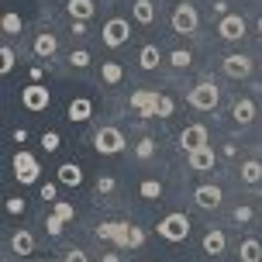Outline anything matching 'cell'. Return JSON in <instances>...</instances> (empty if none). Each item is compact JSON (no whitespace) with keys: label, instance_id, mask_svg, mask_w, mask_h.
<instances>
[{"label":"cell","instance_id":"6da1fadb","mask_svg":"<svg viewBox=\"0 0 262 262\" xmlns=\"http://www.w3.org/2000/svg\"><path fill=\"white\" fill-rule=\"evenodd\" d=\"M97 238L100 242H114L118 249H138L145 242V231L142 228H135V224H124V221H104L97 224Z\"/></svg>","mask_w":262,"mask_h":262},{"label":"cell","instance_id":"7a4b0ae2","mask_svg":"<svg viewBox=\"0 0 262 262\" xmlns=\"http://www.w3.org/2000/svg\"><path fill=\"white\" fill-rule=\"evenodd\" d=\"M159 238H166V242H186V235H190V217L186 214H180V210H172V214H166L162 221H159Z\"/></svg>","mask_w":262,"mask_h":262},{"label":"cell","instance_id":"3957f363","mask_svg":"<svg viewBox=\"0 0 262 262\" xmlns=\"http://www.w3.org/2000/svg\"><path fill=\"white\" fill-rule=\"evenodd\" d=\"M196 28H200V14H196V7L190 4V0L176 4V7H172V31H176V35H193Z\"/></svg>","mask_w":262,"mask_h":262},{"label":"cell","instance_id":"277c9868","mask_svg":"<svg viewBox=\"0 0 262 262\" xmlns=\"http://www.w3.org/2000/svg\"><path fill=\"white\" fill-rule=\"evenodd\" d=\"M186 104L193 107V111H214V107L221 104V90L214 83H196L193 90L186 93Z\"/></svg>","mask_w":262,"mask_h":262},{"label":"cell","instance_id":"5b68a950","mask_svg":"<svg viewBox=\"0 0 262 262\" xmlns=\"http://www.w3.org/2000/svg\"><path fill=\"white\" fill-rule=\"evenodd\" d=\"M124 145H128V142H124V135H121L118 128H111V124L93 135V148H97L100 156H118V152H124Z\"/></svg>","mask_w":262,"mask_h":262},{"label":"cell","instance_id":"8992f818","mask_svg":"<svg viewBox=\"0 0 262 262\" xmlns=\"http://www.w3.org/2000/svg\"><path fill=\"white\" fill-rule=\"evenodd\" d=\"M100 38H104L107 49H121V45L131 38V25L124 21V17H111V21L104 25V31H100Z\"/></svg>","mask_w":262,"mask_h":262},{"label":"cell","instance_id":"52a82bcc","mask_svg":"<svg viewBox=\"0 0 262 262\" xmlns=\"http://www.w3.org/2000/svg\"><path fill=\"white\" fill-rule=\"evenodd\" d=\"M21 104H25L31 114H38V111H49V104H52V93L45 90L41 83H31V86H25V90H21Z\"/></svg>","mask_w":262,"mask_h":262},{"label":"cell","instance_id":"ba28073f","mask_svg":"<svg viewBox=\"0 0 262 262\" xmlns=\"http://www.w3.org/2000/svg\"><path fill=\"white\" fill-rule=\"evenodd\" d=\"M38 159L31 156V152H25V148H21V152H17V156H14V176H17V180H21V183H38Z\"/></svg>","mask_w":262,"mask_h":262},{"label":"cell","instance_id":"9c48e42d","mask_svg":"<svg viewBox=\"0 0 262 262\" xmlns=\"http://www.w3.org/2000/svg\"><path fill=\"white\" fill-rule=\"evenodd\" d=\"M180 145H183L186 152H196V148H207L210 145V135L204 124H186L183 131H180Z\"/></svg>","mask_w":262,"mask_h":262},{"label":"cell","instance_id":"30bf717a","mask_svg":"<svg viewBox=\"0 0 262 262\" xmlns=\"http://www.w3.org/2000/svg\"><path fill=\"white\" fill-rule=\"evenodd\" d=\"M221 69H224V76H231V79H245L252 76V59L242 52H231V55H224Z\"/></svg>","mask_w":262,"mask_h":262},{"label":"cell","instance_id":"8fae6325","mask_svg":"<svg viewBox=\"0 0 262 262\" xmlns=\"http://www.w3.org/2000/svg\"><path fill=\"white\" fill-rule=\"evenodd\" d=\"M217 35H221L224 41H238L242 35H245V17H242V14L221 17V21H217Z\"/></svg>","mask_w":262,"mask_h":262},{"label":"cell","instance_id":"7c38bea8","mask_svg":"<svg viewBox=\"0 0 262 262\" xmlns=\"http://www.w3.org/2000/svg\"><path fill=\"white\" fill-rule=\"evenodd\" d=\"M221 186H214V183H204V186H196L193 190V200H196V207H204V210H217L221 207Z\"/></svg>","mask_w":262,"mask_h":262},{"label":"cell","instance_id":"4fadbf2b","mask_svg":"<svg viewBox=\"0 0 262 262\" xmlns=\"http://www.w3.org/2000/svg\"><path fill=\"white\" fill-rule=\"evenodd\" d=\"M214 162H217V156H214V148H196V152H186V166L193 172H207V169H214Z\"/></svg>","mask_w":262,"mask_h":262},{"label":"cell","instance_id":"5bb4252c","mask_svg":"<svg viewBox=\"0 0 262 262\" xmlns=\"http://www.w3.org/2000/svg\"><path fill=\"white\" fill-rule=\"evenodd\" d=\"M156 100H159L156 90H138V93H131V107H135L142 118H156Z\"/></svg>","mask_w":262,"mask_h":262},{"label":"cell","instance_id":"9a60e30c","mask_svg":"<svg viewBox=\"0 0 262 262\" xmlns=\"http://www.w3.org/2000/svg\"><path fill=\"white\" fill-rule=\"evenodd\" d=\"M231 118H235V124H252L255 121V104H252L249 97H242V100H235V107H231Z\"/></svg>","mask_w":262,"mask_h":262},{"label":"cell","instance_id":"2e32d148","mask_svg":"<svg viewBox=\"0 0 262 262\" xmlns=\"http://www.w3.org/2000/svg\"><path fill=\"white\" fill-rule=\"evenodd\" d=\"M224 249H228L224 231L221 228H210L207 235H204V252H207V255H224Z\"/></svg>","mask_w":262,"mask_h":262},{"label":"cell","instance_id":"e0dca14e","mask_svg":"<svg viewBox=\"0 0 262 262\" xmlns=\"http://www.w3.org/2000/svg\"><path fill=\"white\" fill-rule=\"evenodd\" d=\"M242 183L245 186H259L262 183V162L259 159H245V162H242Z\"/></svg>","mask_w":262,"mask_h":262},{"label":"cell","instance_id":"ac0fdd59","mask_svg":"<svg viewBox=\"0 0 262 262\" xmlns=\"http://www.w3.org/2000/svg\"><path fill=\"white\" fill-rule=\"evenodd\" d=\"M55 52H59V38H55V35L45 31V35L35 38V55H38V59H52Z\"/></svg>","mask_w":262,"mask_h":262},{"label":"cell","instance_id":"d6986e66","mask_svg":"<svg viewBox=\"0 0 262 262\" xmlns=\"http://www.w3.org/2000/svg\"><path fill=\"white\" fill-rule=\"evenodd\" d=\"M131 14H135L138 25H152V21H156V4H152V0H135V4H131Z\"/></svg>","mask_w":262,"mask_h":262},{"label":"cell","instance_id":"ffe728a7","mask_svg":"<svg viewBox=\"0 0 262 262\" xmlns=\"http://www.w3.org/2000/svg\"><path fill=\"white\" fill-rule=\"evenodd\" d=\"M59 183L62 186H79L83 183V169H79L76 162H62V166H59Z\"/></svg>","mask_w":262,"mask_h":262},{"label":"cell","instance_id":"44dd1931","mask_svg":"<svg viewBox=\"0 0 262 262\" xmlns=\"http://www.w3.org/2000/svg\"><path fill=\"white\" fill-rule=\"evenodd\" d=\"M66 11H69L73 21H90V17H93V0H69Z\"/></svg>","mask_w":262,"mask_h":262},{"label":"cell","instance_id":"7402d4cb","mask_svg":"<svg viewBox=\"0 0 262 262\" xmlns=\"http://www.w3.org/2000/svg\"><path fill=\"white\" fill-rule=\"evenodd\" d=\"M90 114H93V104L86 97H76V100L69 104V121H90Z\"/></svg>","mask_w":262,"mask_h":262},{"label":"cell","instance_id":"603a6c76","mask_svg":"<svg viewBox=\"0 0 262 262\" xmlns=\"http://www.w3.org/2000/svg\"><path fill=\"white\" fill-rule=\"evenodd\" d=\"M11 249L17 252V255H31V252H35V238L28 235V231H14L11 235Z\"/></svg>","mask_w":262,"mask_h":262},{"label":"cell","instance_id":"cb8c5ba5","mask_svg":"<svg viewBox=\"0 0 262 262\" xmlns=\"http://www.w3.org/2000/svg\"><path fill=\"white\" fill-rule=\"evenodd\" d=\"M100 79H104L107 86H118L121 79H124V69H121V62H104V66H100Z\"/></svg>","mask_w":262,"mask_h":262},{"label":"cell","instance_id":"d4e9b609","mask_svg":"<svg viewBox=\"0 0 262 262\" xmlns=\"http://www.w3.org/2000/svg\"><path fill=\"white\" fill-rule=\"evenodd\" d=\"M238 255H242V262H259L262 259V245L255 242V238H245L242 249H238Z\"/></svg>","mask_w":262,"mask_h":262},{"label":"cell","instance_id":"484cf974","mask_svg":"<svg viewBox=\"0 0 262 262\" xmlns=\"http://www.w3.org/2000/svg\"><path fill=\"white\" fill-rule=\"evenodd\" d=\"M159 59H162V55H159V45H145L142 52H138V66H142V69H156Z\"/></svg>","mask_w":262,"mask_h":262},{"label":"cell","instance_id":"4316f807","mask_svg":"<svg viewBox=\"0 0 262 262\" xmlns=\"http://www.w3.org/2000/svg\"><path fill=\"white\" fill-rule=\"evenodd\" d=\"M138 193H142L145 200H159V196H162V183H159V180H142Z\"/></svg>","mask_w":262,"mask_h":262},{"label":"cell","instance_id":"83f0119b","mask_svg":"<svg viewBox=\"0 0 262 262\" xmlns=\"http://www.w3.org/2000/svg\"><path fill=\"white\" fill-rule=\"evenodd\" d=\"M0 28H4V35H17V31H21V14L7 11V14H4V21H0Z\"/></svg>","mask_w":262,"mask_h":262},{"label":"cell","instance_id":"f1b7e54d","mask_svg":"<svg viewBox=\"0 0 262 262\" xmlns=\"http://www.w3.org/2000/svg\"><path fill=\"white\" fill-rule=\"evenodd\" d=\"M190 62H193V55L186 52V49H176V52H169V66H176V69H190Z\"/></svg>","mask_w":262,"mask_h":262},{"label":"cell","instance_id":"f546056e","mask_svg":"<svg viewBox=\"0 0 262 262\" xmlns=\"http://www.w3.org/2000/svg\"><path fill=\"white\" fill-rule=\"evenodd\" d=\"M135 156L142 159V162H148V159L156 156V142H152V138H142V142L135 145Z\"/></svg>","mask_w":262,"mask_h":262},{"label":"cell","instance_id":"4dcf8cb0","mask_svg":"<svg viewBox=\"0 0 262 262\" xmlns=\"http://www.w3.org/2000/svg\"><path fill=\"white\" fill-rule=\"evenodd\" d=\"M52 214H55V217H62V221H73V217H76L73 204H66V200H55V204H52Z\"/></svg>","mask_w":262,"mask_h":262},{"label":"cell","instance_id":"1f68e13d","mask_svg":"<svg viewBox=\"0 0 262 262\" xmlns=\"http://www.w3.org/2000/svg\"><path fill=\"white\" fill-rule=\"evenodd\" d=\"M11 69H14V49L4 45V49H0V73H11Z\"/></svg>","mask_w":262,"mask_h":262},{"label":"cell","instance_id":"d6a6232c","mask_svg":"<svg viewBox=\"0 0 262 262\" xmlns=\"http://www.w3.org/2000/svg\"><path fill=\"white\" fill-rule=\"evenodd\" d=\"M169 114H172V100L159 93V100H156V118H169Z\"/></svg>","mask_w":262,"mask_h":262},{"label":"cell","instance_id":"836d02e7","mask_svg":"<svg viewBox=\"0 0 262 262\" xmlns=\"http://www.w3.org/2000/svg\"><path fill=\"white\" fill-rule=\"evenodd\" d=\"M41 148H45V152H55V148H59V131H45V135H41Z\"/></svg>","mask_w":262,"mask_h":262},{"label":"cell","instance_id":"e575fe53","mask_svg":"<svg viewBox=\"0 0 262 262\" xmlns=\"http://www.w3.org/2000/svg\"><path fill=\"white\" fill-rule=\"evenodd\" d=\"M62 224H66L62 217H55V214H49V221H45V231H49V235L55 238V235H62Z\"/></svg>","mask_w":262,"mask_h":262},{"label":"cell","instance_id":"d590c367","mask_svg":"<svg viewBox=\"0 0 262 262\" xmlns=\"http://www.w3.org/2000/svg\"><path fill=\"white\" fill-rule=\"evenodd\" d=\"M231 217H235L238 224H249V221H252V207H249V204H238V207H235V214H231Z\"/></svg>","mask_w":262,"mask_h":262},{"label":"cell","instance_id":"8d00e7d4","mask_svg":"<svg viewBox=\"0 0 262 262\" xmlns=\"http://www.w3.org/2000/svg\"><path fill=\"white\" fill-rule=\"evenodd\" d=\"M69 62L76 66V69H83V66H90V52H86V49H79V52L69 55Z\"/></svg>","mask_w":262,"mask_h":262},{"label":"cell","instance_id":"74e56055","mask_svg":"<svg viewBox=\"0 0 262 262\" xmlns=\"http://www.w3.org/2000/svg\"><path fill=\"white\" fill-rule=\"evenodd\" d=\"M114 186H118V183H114V180H111V176H100V180H97V193H114Z\"/></svg>","mask_w":262,"mask_h":262},{"label":"cell","instance_id":"f35d334b","mask_svg":"<svg viewBox=\"0 0 262 262\" xmlns=\"http://www.w3.org/2000/svg\"><path fill=\"white\" fill-rule=\"evenodd\" d=\"M62 262H90V259H86V252H83V249H69L62 255Z\"/></svg>","mask_w":262,"mask_h":262},{"label":"cell","instance_id":"ab89813d","mask_svg":"<svg viewBox=\"0 0 262 262\" xmlns=\"http://www.w3.org/2000/svg\"><path fill=\"white\" fill-rule=\"evenodd\" d=\"M7 214H25V200L21 196H11L7 200Z\"/></svg>","mask_w":262,"mask_h":262},{"label":"cell","instance_id":"60d3db41","mask_svg":"<svg viewBox=\"0 0 262 262\" xmlns=\"http://www.w3.org/2000/svg\"><path fill=\"white\" fill-rule=\"evenodd\" d=\"M55 183H41V200H49V204H55Z\"/></svg>","mask_w":262,"mask_h":262},{"label":"cell","instance_id":"b9f144b4","mask_svg":"<svg viewBox=\"0 0 262 262\" xmlns=\"http://www.w3.org/2000/svg\"><path fill=\"white\" fill-rule=\"evenodd\" d=\"M14 142L25 145V142H28V131H25V128H14Z\"/></svg>","mask_w":262,"mask_h":262},{"label":"cell","instance_id":"7bdbcfd3","mask_svg":"<svg viewBox=\"0 0 262 262\" xmlns=\"http://www.w3.org/2000/svg\"><path fill=\"white\" fill-rule=\"evenodd\" d=\"M73 35H86V21H73Z\"/></svg>","mask_w":262,"mask_h":262},{"label":"cell","instance_id":"ee69618b","mask_svg":"<svg viewBox=\"0 0 262 262\" xmlns=\"http://www.w3.org/2000/svg\"><path fill=\"white\" fill-rule=\"evenodd\" d=\"M104 262H121V259L114 255V252H111V255H104Z\"/></svg>","mask_w":262,"mask_h":262},{"label":"cell","instance_id":"f6af8a7d","mask_svg":"<svg viewBox=\"0 0 262 262\" xmlns=\"http://www.w3.org/2000/svg\"><path fill=\"white\" fill-rule=\"evenodd\" d=\"M259 38H262V17H259Z\"/></svg>","mask_w":262,"mask_h":262}]
</instances>
